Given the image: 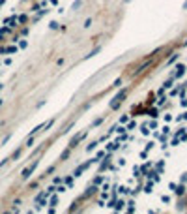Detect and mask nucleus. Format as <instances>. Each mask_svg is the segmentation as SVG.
Wrapping results in <instances>:
<instances>
[{
    "label": "nucleus",
    "mask_w": 187,
    "mask_h": 214,
    "mask_svg": "<svg viewBox=\"0 0 187 214\" xmlns=\"http://www.w3.org/2000/svg\"><path fill=\"white\" fill-rule=\"evenodd\" d=\"M125 94H127V90H122V92H120V94L114 98V101L111 103V107H112V109H116V107H118V103H120V101H122V100L125 98Z\"/></svg>",
    "instance_id": "obj_1"
},
{
    "label": "nucleus",
    "mask_w": 187,
    "mask_h": 214,
    "mask_svg": "<svg viewBox=\"0 0 187 214\" xmlns=\"http://www.w3.org/2000/svg\"><path fill=\"white\" fill-rule=\"evenodd\" d=\"M36 165H38V162H34V163H32L30 167H26L25 169V171H23V178H28L32 173H34V169H36Z\"/></svg>",
    "instance_id": "obj_2"
},
{
    "label": "nucleus",
    "mask_w": 187,
    "mask_h": 214,
    "mask_svg": "<svg viewBox=\"0 0 187 214\" xmlns=\"http://www.w3.org/2000/svg\"><path fill=\"white\" fill-rule=\"evenodd\" d=\"M183 72H185V66H182V64H180V66H178V72H176V75L180 77V75H183Z\"/></svg>",
    "instance_id": "obj_3"
},
{
    "label": "nucleus",
    "mask_w": 187,
    "mask_h": 214,
    "mask_svg": "<svg viewBox=\"0 0 187 214\" xmlns=\"http://www.w3.org/2000/svg\"><path fill=\"white\" fill-rule=\"evenodd\" d=\"M95 145H97V143H92V145H88V152H90V150H94V149H95Z\"/></svg>",
    "instance_id": "obj_4"
},
{
    "label": "nucleus",
    "mask_w": 187,
    "mask_h": 214,
    "mask_svg": "<svg viewBox=\"0 0 187 214\" xmlns=\"http://www.w3.org/2000/svg\"><path fill=\"white\" fill-rule=\"evenodd\" d=\"M183 8H185V9H187V2H185V6H183Z\"/></svg>",
    "instance_id": "obj_5"
}]
</instances>
